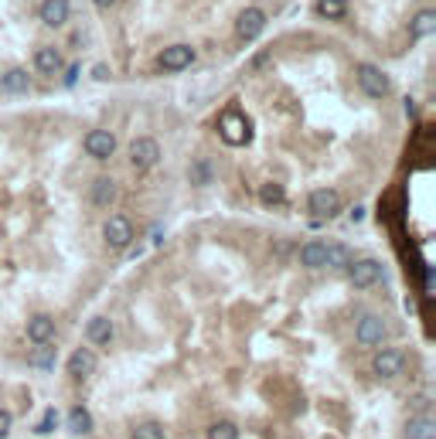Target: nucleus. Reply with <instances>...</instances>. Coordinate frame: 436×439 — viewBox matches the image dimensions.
Wrapping results in <instances>:
<instances>
[{"label": "nucleus", "mask_w": 436, "mask_h": 439, "mask_svg": "<svg viewBox=\"0 0 436 439\" xmlns=\"http://www.w3.org/2000/svg\"><path fill=\"white\" fill-rule=\"evenodd\" d=\"M92 75L103 82V79H110V69H106V65H96V69H92Z\"/></svg>", "instance_id": "32"}, {"label": "nucleus", "mask_w": 436, "mask_h": 439, "mask_svg": "<svg viewBox=\"0 0 436 439\" xmlns=\"http://www.w3.org/2000/svg\"><path fill=\"white\" fill-rule=\"evenodd\" d=\"M317 17H327V21H341L348 14V0H317L314 3Z\"/></svg>", "instance_id": "26"}, {"label": "nucleus", "mask_w": 436, "mask_h": 439, "mask_svg": "<svg viewBox=\"0 0 436 439\" xmlns=\"http://www.w3.org/2000/svg\"><path fill=\"white\" fill-rule=\"evenodd\" d=\"M55 361H58L55 344H38V348H31V351H28V364H31V368H38V371H51V368H55Z\"/></svg>", "instance_id": "23"}, {"label": "nucleus", "mask_w": 436, "mask_h": 439, "mask_svg": "<svg viewBox=\"0 0 436 439\" xmlns=\"http://www.w3.org/2000/svg\"><path fill=\"white\" fill-rule=\"evenodd\" d=\"M355 75H358V89H361L365 96H372V99H385L389 89H392L389 75H385L378 65H372V62H361Z\"/></svg>", "instance_id": "6"}, {"label": "nucleus", "mask_w": 436, "mask_h": 439, "mask_svg": "<svg viewBox=\"0 0 436 439\" xmlns=\"http://www.w3.org/2000/svg\"><path fill=\"white\" fill-rule=\"evenodd\" d=\"M69 14H72V3L69 0H41V7H38V17L44 28H62L69 21Z\"/></svg>", "instance_id": "15"}, {"label": "nucleus", "mask_w": 436, "mask_h": 439, "mask_svg": "<svg viewBox=\"0 0 436 439\" xmlns=\"http://www.w3.org/2000/svg\"><path fill=\"white\" fill-rule=\"evenodd\" d=\"M24 334H28V344H31V348H38V344H55V334H58L55 317H48V314H31Z\"/></svg>", "instance_id": "13"}, {"label": "nucleus", "mask_w": 436, "mask_h": 439, "mask_svg": "<svg viewBox=\"0 0 436 439\" xmlns=\"http://www.w3.org/2000/svg\"><path fill=\"white\" fill-rule=\"evenodd\" d=\"M10 429H14V415L7 409H0V439L10 436Z\"/></svg>", "instance_id": "31"}, {"label": "nucleus", "mask_w": 436, "mask_h": 439, "mask_svg": "<svg viewBox=\"0 0 436 439\" xmlns=\"http://www.w3.org/2000/svg\"><path fill=\"white\" fill-rule=\"evenodd\" d=\"M348 280L355 283V289H372V286H378V283L385 280V266L375 259V256H358L348 262Z\"/></svg>", "instance_id": "2"}, {"label": "nucleus", "mask_w": 436, "mask_h": 439, "mask_svg": "<svg viewBox=\"0 0 436 439\" xmlns=\"http://www.w3.org/2000/svg\"><path fill=\"white\" fill-rule=\"evenodd\" d=\"M204 439H238V426L232 422V419H218V422L208 426Z\"/></svg>", "instance_id": "28"}, {"label": "nucleus", "mask_w": 436, "mask_h": 439, "mask_svg": "<svg viewBox=\"0 0 436 439\" xmlns=\"http://www.w3.org/2000/svg\"><path fill=\"white\" fill-rule=\"evenodd\" d=\"M130 439H167V433H164V426H160L157 419H143V422L133 426Z\"/></svg>", "instance_id": "27"}, {"label": "nucleus", "mask_w": 436, "mask_h": 439, "mask_svg": "<svg viewBox=\"0 0 436 439\" xmlns=\"http://www.w3.org/2000/svg\"><path fill=\"white\" fill-rule=\"evenodd\" d=\"M69 429H72L76 436H89V433H92V412H89L85 405H76V409L69 412Z\"/></svg>", "instance_id": "24"}, {"label": "nucleus", "mask_w": 436, "mask_h": 439, "mask_svg": "<svg viewBox=\"0 0 436 439\" xmlns=\"http://www.w3.org/2000/svg\"><path fill=\"white\" fill-rule=\"evenodd\" d=\"M327 262V242L324 239H311L300 245V266L304 269H324Z\"/></svg>", "instance_id": "19"}, {"label": "nucleus", "mask_w": 436, "mask_h": 439, "mask_svg": "<svg viewBox=\"0 0 436 439\" xmlns=\"http://www.w3.org/2000/svg\"><path fill=\"white\" fill-rule=\"evenodd\" d=\"M35 69H38V75H44V79H55L62 72V51L51 48V44L38 48L35 51Z\"/></svg>", "instance_id": "18"}, {"label": "nucleus", "mask_w": 436, "mask_h": 439, "mask_svg": "<svg viewBox=\"0 0 436 439\" xmlns=\"http://www.w3.org/2000/svg\"><path fill=\"white\" fill-rule=\"evenodd\" d=\"M133 239H137V225H133V218H130V215H113V218L103 225V242H106L113 252L130 249Z\"/></svg>", "instance_id": "3"}, {"label": "nucleus", "mask_w": 436, "mask_h": 439, "mask_svg": "<svg viewBox=\"0 0 436 439\" xmlns=\"http://www.w3.org/2000/svg\"><path fill=\"white\" fill-rule=\"evenodd\" d=\"M341 208H345V201H341V195H338L334 188H317V191H311V198H307V211H311L317 222L338 218Z\"/></svg>", "instance_id": "8"}, {"label": "nucleus", "mask_w": 436, "mask_h": 439, "mask_svg": "<svg viewBox=\"0 0 436 439\" xmlns=\"http://www.w3.org/2000/svg\"><path fill=\"white\" fill-rule=\"evenodd\" d=\"M96 364H99V358H96V348H76L72 355H69V378L72 382H89L92 375H96Z\"/></svg>", "instance_id": "11"}, {"label": "nucleus", "mask_w": 436, "mask_h": 439, "mask_svg": "<svg viewBox=\"0 0 436 439\" xmlns=\"http://www.w3.org/2000/svg\"><path fill=\"white\" fill-rule=\"evenodd\" d=\"M164 157V150H160L157 136H137L133 143H130V163L140 170V174H147V170H154Z\"/></svg>", "instance_id": "5"}, {"label": "nucleus", "mask_w": 436, "mask_h": 439, "mask_svg": "<svg viewBox=\"0 0 436 439\" xmlns=\"http://www.w3.org/2000/svg\"><path fill=\"white\" fill-rule=\"evenodd\" d=\"M406 439H436V422L430 415H412L409 422H406Z\"/></svg>", "instance_id": "21"}, {"label": "nucleus", "mask_w": 436, "mask_h": 439, "mask_svg": "<svg viewBox=\"0 0 436 439\" xmlns=\"http://www.w3.org/2000/svg\"><path fill=\"white\" fill-rule=\"evenodd\" d=\"M55 422H58V412H55V409H48V412L41 415V422H38V433H51V429H55Z\"/></svg>", "instance_id": "30"}, {"label": "nucleus", "mask_w": 436, "mask_h": 439, "mask_svg": "<svg viewBox=\"0 0 436 439\" xmlns=\"http://www.w3.org/2000/svg\"><path fill=\"white\" fill-rule=\"evenodd\" d=\"M372 371H375V378H382V382L399 378V375L406 371V351H402V348H378V355L372 358Z\"/></svg>", "instance_id": "9"}, {"label": "nucleus", "mask_w": 436, "mask_h": 439, "mask_svg": "<svg viewBox=\"0 0 436 439\" xmlns=\"http://www.w3.org/2000/svg\"><path fill=\"white\" fill-rule=\"evenodd\" d=\"M116 181L110 177V174H99L92 184H89V201L96 204V208H106V204H113L116 201Z\"/></svg>", "instance_id": "17"}, {"label": "nucleus", "mask_w": 436, "mask_h": 439, "mask_svg": "<svg viewBox=\"0 0 436 439\" xmlns=\"http://www.w3.org/2000/svg\"><path fill=\"white\" fill-rule=\"evenodd\" d=\"M259 201H263V204H286L283 184H263V188H259Z\"/></svg>", "instance_id": "29"}, {"label": "nucleus", "mask_w": 436, "mask_h": 439, "mask_svg": "<svg viewBox=\"0 0 436 439\" xmlns=\"http://www.w3.org/2000/svg\"><path fill=\"white\" fill-rule=\"evenodd\" d=\"M218 136L229 143V147H245L249 140H252V123L245 113H238V109H225L222 116H218Z\"/></svg>", "instance_id": "1"}, {"label": "nucleus", "mask_w": 436, "mask_h": 439, "mask_svg": "<svg viewBox=\"0 0 436 439\" xmlns=\"http://www.w3.org/2000/svg\"><path fill=\"white\" fill-rule=\"evenodd\" d=\"M430 35H436V10H419L412 21H409V38H416V41H423V38H430Z\"/></svg>", "instance_id": "20"}, {"label": "nucleus", "mask_w": 436, "mask_h": 439, "mask_svg": "<svg viewBox=\"0 0 436 439\" xmlns=\"http://www.w3.org/2000/svg\"><path fill=\"white\" fill-rule=\"evenodd\" d=\"M385 337H389V323L378 314H361L355 320V341L361 348H382Z\"/></svg>", "instance_id": "4"}, {"label": "nucleus", "mask_w": 436, "mask_h": 439, "mask_svg": "<svg viewBox=\"0 0 436 439\" xmlns=\"http://www.w3.org/2000/svg\"><path fill=\"white\" fill-rule=\"evenodd\" d=\"M263 31H266V10H259V7H245V10L236 17L238 41H256Z\"/></svg>", "instance_id": "12"}, {"label": "nucleus", "mask_w": 436, "mask_h": 439, "mask_svg": "<svg viewBox=\"0 0 436 439\" xmlns=\"http://www.w3.org/2000/svg\"><path fill=\"white\" fill-rule=\"evenodd\" d=\"M195 48L191 44H167L164 51H160V58H157V65H160V72H184V69H191L195 65Z\"/></svg>", "instance_id": "10"}, {"label": "nucleus", "mask_w": 436, "mask_h": 439, "mask_svg": "<svg viewBox=\"0 0 436 439\" xmlns=\"http://www.w3.org/2000/svg\"><path fill=\"white\" fill-rule=\"evenodd\" d=\"M423 293H433V273L426 269V276H423Z\"/></svg>", "instance_id": "33"}, {"label": "nucleus", "mask_w": 436, "mask_h": 439, "mask_svg": "<svg viewBox=\"0 0 436 439\" xmlns=\"http://www.w3.org/2000/svg\"><path fill=\"white\" fill-rule=\"evenodd\" d=\"M113 337H116V330H113V320L110 317H92L85 323V341H89V348H110L113 344Z\"/></svg>", "instance_id": "14"}, {"label": "nucleus", "mask_w": 436, "mask_h": 439, "mask_svg": "<svg viewBox=\"0 0 436 439\" xmlns=\"http://www.w3.org/2000/svg\"><path fill=\"white\" fill-rule=\"evenodd\" d=\"M92 3H96V7H103V10H110V7H113L116 0H92Z\"/></svg>", "instance_id": "34"}, {"label": "nucleus", "mask_w": 436, "mask_h": 439, "mask_svg": "<svg viewBox=\"0 0 436 439\" xmlns=\"http://www.w3.org/2000/svg\"><path fill=\"white\" fill-rule=\"evenodd\" d=\"M351 259H355V256H351V249H348V245H338V242H327V262H324V266H327L331 273H345Z\"/></svg>", "instance_id": "22"}, {"label": "nucleus", "mask_w": 436, "mask_h": 439, "mask_svg": "<svg viewBox=\"0 0 436 439\" xmlns=\"http://www.w3.org/2000/svg\"><path fill=\"white\" fill-rule=\"evenodd\" d=\"M0 92H7V96H28V92H31V75H28V69H21V65L7 69V72L0 75Z\"/></svg>", "instance_id": "16"}, {"label": "nucleus", "mask_w": 436, "mask_h": 439, "mask_svg": "<svg viewBox=\"0 0 436 439\" xmlns=\"http://www.w3.org/2000/svg\"><path fill=\"white\" fill-rule=\"evenodd\" d=\"M82 150L89 160H113L116 157V133L113 129H89L82 140Z\"/></svg>", "instance_id": "7"}, {"label": "nucleus", "mask_w": 436, "mask_h": 439, "mask_svg": "<svg viewBox=\"0 0 436 439\" xmlns=\"http://www.w3.org/2000/svg\"><path fill=\"white\" fill-rule=\"evenodd\" d=\"M211 174H215L211 160H208V157H198L195 163H191V170H188V181H191L195 188H208V184H211Z\"/></svg>", "instance_id": "25"}]
</instances>
